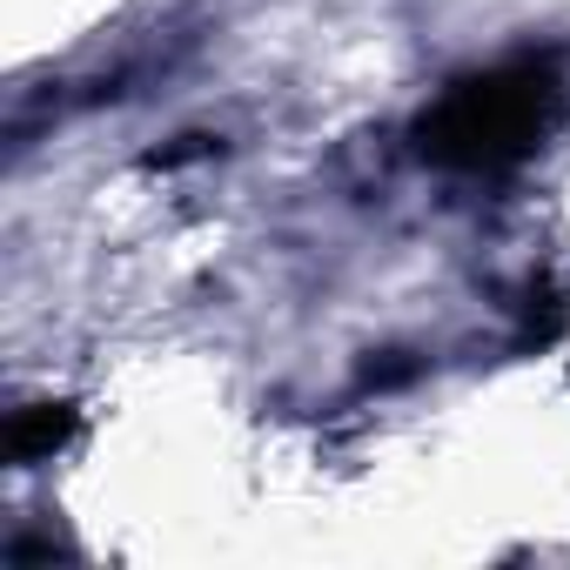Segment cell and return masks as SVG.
<instances>
[{"label":"cell","mask_w":570,"mask_h":570,"mask_svg":"<svg viewBox=\"0 0 570 570\" xmlns=\"http://www.w3.org/2000/svg\"><path fill=\"white\" fill-rule=\"evenodd\" d=\"M563 95L570 88H563V68L550 55H517V61H497V68L450 81L423 108L416 141L450 175H510L517 161H530L557 135Z\"/></svg>","instance_id":"obj_1"},{"label":"cell","mask_w":570,"mask_h":570,"mask_svg":"<svg viewBox=\"0 0 570 570\" xmlns=\"http://www.w3.org/2000/svg\"><path fill=\"white\" fill-rule=\"evenodd\" d=\"M68 430H75V410H61V403H28V410H14V423H8V456H14V463H41V456H55V450L68 443Z\"/></svg>","instance_id":"obj_2"}]
</instances>
